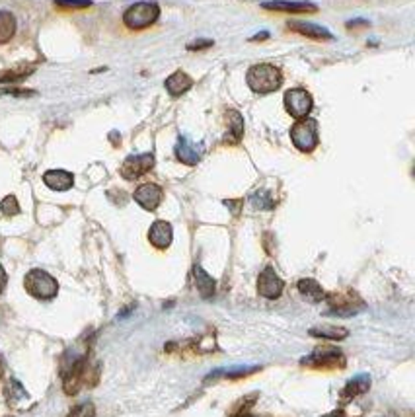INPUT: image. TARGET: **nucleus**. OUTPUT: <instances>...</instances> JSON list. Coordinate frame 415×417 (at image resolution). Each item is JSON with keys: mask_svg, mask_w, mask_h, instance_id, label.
<instances>
[{"mask_svg": "<svg viewBox=\"0 0 415 417\" xmlns=\"http://www.w3.org/2000/svg\"><path fill=\"white\" fill-rule=\"evenodd\" d=\"M290 141L300 152H312L320 143V139H318V121L310 119V117L297 119V123L290 127Z\"/></svg>", "mask_w": 415, "mask_h": 417, "instance_id": "39448f33", "label": "nucleus"}, {"mask_svg": "<svg viewBox=\"0 0 415 417\" xmlns=\"http://www.w3.org/2000/svg\"><path fill=\"white\" fill-rule=\"evenodd\" d=\"M23 287H25L28 293L35 296V298H39V301H51L58 293L57 279L43 269L30 271L25 275V279H23Z\"/></svg>", "mask_w": 415, "mask_h": 417, "instance_id": "7ed1b4c3", "label": "nucleus"}, {"mask_svg": "<svg viewBox=\"0 0 415 417\" xmlns=\"http://www.w3.org/2000/svg\"><path fill=\"white\" fill-rule=\"evenodd\" d=\"M43 181H45L47 187L53 190V192H67V190L72 187L74 178L67 170H49L43 176Z\"/></svg>", "mask_w": 415, "mask_h": 417, "instance_id": "2eb2a0df", "label": "nucleus"}, {"mask_svg": "<svg viewBox=\"0 0 415 417\" xmlns=\"http://www.w3.org/2000/svg\"><path fill=\"white\" fill-rule=\"evenodd\" d=\"M154 168V154H133V156H129L125 162H123V166H121V176L125 178V180L133 181L138 180L140 176H145V174H149L150 170Z\"/></svg>", "mask_w": 415, "mask_h": 417, "instance_id": "1a4fd4ad", "label": "nucleus"}, {"mask_svg": "<svg viewBox=\"0 0 415 417\" xmlns=\"http://www.w3.org/2000/svg\"><path fill=\"white\" fill-rule=\"evenodd\" d=\"M34 70L35 67H30V65H20V67L16 68L0 70V84H2V82H18V80L28 79Z\"/></svg>", "mask_w": 415, "mask_h": 417, "instance_id": "5701e85b", "label": "nucleus"}, {"mask_svg": "<svg viewBox=\"0 0 415 417\" xmlns=\"http://www.w3.org/2000/svg\"><path fill=\"white\" fill-rule=\"evenodd\" d=\"M166 90L170 92L172 96H182L185 92L189 90L191 86H193V79L189 77V74H185L182 70H175L173 74H170L168 79H166Z\"/></svg>", "mask_w": 415, "mask_h": 417, "instance_id": "a211bd4d", "label": "nucleus"}, {"mask_svg": "<svg viewBox=\"0 0 415 417\" xmlns=\"http://www.w3.org/2000/svg\"><path fill=\"white\" fill-rule=\"evenodd\" d=\"M288 30L297 32L300 35H306V37H312V39H332L334 37L326 28H320V26L310 22H299V20L297 22H288Z\"/></svg>", "mask_w": 415, "mask_h": 417, "instance_id": "f3484780", "label": "nucleus"}, {"mask_svg": "<svg viewBox=\"0 0 415 417\" xmlns=\"http://www.w3.org/2000/svg\"><path fill=\"white\" fill-rule=\"evenodd\" d=\"M4 394H6V402H8L10 407H20L30 400V396L23 390L22 384L18 383V380H14V378L8 380L6 388H4Z\"/></svg>", "mask_w": 415, "mask_h": 417, "instance_id": "412c9836", "label": "nucleus"}, {"mask_svg": "<svg viewBox=\"0 0 415 417\" xmlns=\"http://www.w3.org/2000/svg\"><path fill=\"white\" fill-rule=\"evenodd\" d=\"M207 47H213V41L211 39H205V41H195V43H189L187 49L189 51H197V49H207Z\"/></svg>", "mask_w": 415, "mask_h": 417, "instance_id": "c85d7f7f", "label": "nucleus"}, {"mask_svg": "<svg viewBox=\"0 0 415 417\" xmlns=\"http://www.w3.org/2000/svg\"><path fill=\"white\" fill-rule=\"evenodd\" d=\"M6 281H8V277H6V271H4V267L0 265V293L4 291V287H6Z\"/></svg>", "mask_w": 415, "mask_h": 417, "instance_id": "7c9ffc66", "label": "nucleus"}, {"mask_svg": "<svg viewBox=\"0 0 415 417\" xmlns=\"http://www.w3.org/2000/svg\"><path fill=\"white\" fill-rule=\"evenodd\" d=\"M246 82L250 86V90L255 94H271L281 88L283 84V72L281 68L269 63H259L250 67V70L246 72Z\"/></svg>", "mask_w": 415, "mask_h": 417, "instance_id": "f03ea898", "label": "nucleus"}, {"mask_svg": "<svg viewBox=\"0 0 415 417\" xmlns=\"http://www.w3.org/2000/svg\"><path fill=\"white\" fill-rule=\"evenodd\" d=\"M300 365L310 369H345L347 359L343 351L335 347H318L308 357L300 359Z\"/></svg>", "mask_w": 415, "mask_h": 417, "instance_id": "423d86ee", "label": "nucleus"}, {"mask_svg": "<svg viewBox=\"0 0 415 417\" xmlns=\"http://www.w3.org/2000/svg\"><path fill=\"white\" fill-rule=\"evenodd\" d=\"M193 279H195L197 291H199V294H201L203 298H211V296L215 294V289H217L215 279H213L201 265H195V267H193Z\"/></svg>", "mask_w": 415, "mask_h": 417, "instance_id": "6ab92c4d", "label": "nucleus"}, {"mask_svg": "<svg viewBox=\"0 0 415 417\" xmlns=\"http://www.w3.org/2000/svg\"><path fill=\"white\" fill-rule=\"evenodd\" d=\"M96 416V407L92 402H84L81 406H76L69 414V417H94Z\"/></svg>", "mask_w": 415, "mask_h": 417, "instance_id": "bb28decb", "label": "nucleus"}, {"mask_svg": "<svg viewBox=\"0 0 415 417\" xmlns=\"http://www.w3.org/2000/svg\"><path fill=\"white\" fill-rule=\"evenodd\" d=\"M0 211L6 214V216H14V214H18L20 213V205H18V199H16L14 195L4 197V199H2V203H0Z\"/></svg>", "mask_w": 415, "mask_h": 417, "instance_id": "a878e982", "label": "nucleus"}, {"mask_svg": "<svg viewBox=\"0 0 415 417\" xmlns=\"http://www.w3.org/2000/svg\"><path fill=\"white\" fill-rule=\"evenodd\" d=\"M16 34V18L14 14L6 10H0V45L8 43Z\"/></svg>", "mask_w": 415, "mask_h": 417, "instance_id": "4be33fe9", "label": "nucleus"}, {"mask_svg": "<svg viewBox=\"0 0 415 417\" xmlns=\"http://www.w3.org/2000/svg\"><path fill=\"white\" fill-rule=\"evenodd\" d=\"M63 388H65V394L74 396L81 392V388L84 384L88 386H96L98 383V376H100V365L98 363L90 361V357L84 353L78 355H67L65 361H63Z\"/></svg>", "mask_w": 415, "mask_h": 417, "instance_id": "f257e3e1", "label": "nucleus"}, {"mask_svg": "<svg viewBox=\"0 0 415 417\" xmlns=\"http://www.w3.org/2000/svg\"><path fill=\"white\" fill-rule=\"evenodd\" d=\"M4 376V359L0 357V378Z\"/></svg>", "mask_w": 415, "mask_h": 417, "instance_id": "473e14b6", "label": "nucleus"}, {"mask_svg": "<svg viewBox=\"0 0 415 417\" xmlns=\"http://www.w3.org/2000/svg\"><path fill=\"white\" fill-rule=\"evenodd\" d=\"M55 4H57L58 8H88V6H92V2L90 0H55Z\"/></svg>", "mask_w": 415, "mask_h": 417, "instance_id": "cd10ccee", "label": "nucleus"}, {"mask_svg": "<svg viewBox=\"0 0 415 417\" xmlns=\"http://www.w3.org/2000/svg\"><path fill=\"white\" fill-rule=\"evenodd\" d=\"M283 289H285V283L277 275L273 267H266L259 273V277H257V293L262 294L264 298L275 301L283 294Z\"/></svg>", "mask_w": 415, "mask_h": 417, "instance_id": "9d476101", "label": "nucleus"}, {"mask_svg": "<svg viewBox=\"0 0 415 417\" xmlns=\"http://www.w3.org/2000/svg\"><path fill=\"white\" fill-rule=\"evenodd\" d=\"M310 336L314 338H326V339H345L349 336L345 327L337 326H322V327H312Z\"/></svg>", "mask_w": 415, "mask_h": 417, "instance_id": "393cba45", "label": "nucleus"}, {"mask_svg": "<svg viewBox=\"0 0 415 417\" xmlns=\"http://www.w3.org/2000/svg\"><path fill=\"white\" fill-rule=\"evenodd\" d=\"M160 16V6L156 2H137L133 6H129L123 14V22L129 30H145L150 28L152 23L158 20Z\"/></svg>", "mask_w": 415, "mask_h": 417, "instance_id": "20e7f679", "label": "nucleus"}, {"mask_svg": "<svg viewBox=\"0 0 415 417\" xmlns=\"http://www.w3.org/2000/svg\"><path fill=\"white\" fill-rule=\"evenodd\" d=\"M328 305H330L328 314L334 316H353L365 308V303L355 293L332 294L328 296Z\"/></svg>", "mask_w": 415, "mask_h": 417, "instance_id": "6e6552de", "label": "nucleus"}, {"mask_svg": "<svg viewBox=\"0 0 415 417\" xmlns=\"http://www.w3.org/2000/svg\"><path fill=\"white\" fill-rule=\"evenodd\" d=\"M226 119H228V131H231V143H238L244 135V119L242 115L234 110H228L226 113Z\"/></svg>", "mask_w": 415, "mask_h": 417, "instance_id": "b1692460", "label": "nucleus"}, {"mask_svg": "<svg viewBox=\"0 0 415 417\" xmlns=\"http://www.w3.org/2000/svg\"><path fill=\"white\" fill-rule=\"evenodd\" d=\"M175 156L187 166H195L203 156V145H195V143H191L187 139H180L178 147H175Z\"/></svg>", "mask_w": 415, "mask_h": 417, "instance_id": "4468645a", "label": "nucleus"}, {"mask_svg": "<svg viewBox=\"0 0 415 417\" xmlns=\"http://www.w3.org/2000/svg\"><path fill=\"white\" fill-rule=\"evenodd\" d=\"M266 10L290 12V14H306V12H318V6L312 2H290V0H271L262 4Z\"/></svg>", "mask_w": 415, "mask_h": 417, "instance_id": "ddd939ff", "label": "nucleus"}, {"mask_svg": "<svg viewBox=\"0 0 415 417\" xmlns=\"http://www.w3.org/2000/svg\"><path fill=\"white\" fill-rule=\"evenodd\" d=\"M312 105H314V100H312L310 92L304 90V88H292L285 94V110L295 119L308 117V113L312 112Z\"/></svg>", "mask_w": 415, "mask_h": 417, "instance_id": "0eeeda50", "label": "nucleus"}, {"mask_svg": "<svg viewBox=\"0 0 415 417\" xmlns=\"http://www.w3.org/2000/svg\"><path fill=\"white\" fill-rule=\"evenodd\" d=\"M2 94H12V96H34V90H0V96Z\"/></svg>", "mask_w": 415, "mask_h": 417, "instance_id": "c756f323", "label": "nucleus"}, {"mask_svg": "<svg viewBox=\"0 0 415 417\" xmlns=\"http://www.w3.org/2000/svg\"><path fill=\"white\" fill-rule=\"evenodd\" d=\"M370 388V376L369 374H359L355 378H351L349 383L345 384V388L341 390V402H349L357 396L369 392Z\"/></svg>", "mask_w": 415, "mask_h": 417, "instance_id": "dca6fc26", "label": "nucleus"}, {"mask_svg": "<svg viewBox=\"0 0 415 417\" xmlns=\"http://www.w3.org/2000/svg\"><path fill=\"white\" fill-rule=\"evenodd\" d=\"M323 417H343V411H341V409H335V411H332L330 416H323Z\"/></svg>", "mask_w": 415, "mask_h": 417, "instance_id": "2f4dec72", "label": "nucleus"}, {"mask_svg": "<svg viewBox=\"0 0 415 417\" xmlns=\"http://www.w3.org/2000/svg\"><path fill=\"white\" fill-rule=\"evenodd\" d=\"M297 287H299V293L308 303H322L326 298V291L320 287V283L314 281V279H300Z\"/></svg>", "mask_w": 415, "mask_h": 417, "instance_id": "aec40b11", "label": "nucleus"}, {"mask_svg": "<svg viewBox=\"0 0 415 417\" xmlns=\"http://www.w3.org/2000/svg\"><path fill=\"white\" fill-rule=\"evenodd\" d=\"M133 197L145 211H156L158 205L162 203L164 192H162L160 185H156V183H142L135 190Z\"/></svg>", "mask_w": 415, "mask_h": 417, "instance_id": "9b49d317", "label": "nucleus"}, {"mask_svg": "<svg viewBox=\"0 0 415 417\" xmlns=\"http://www.w3.org/2000/svg\"><path fill=\"white\" fill-rule=\"evenodd\" d=\"M172 240H173V230L170 223H166V221H156L154 225L150 226L149 242L156 250L170 248Z\"/></svg>", "mask_w": 415, "mask_h": 417, "instance_id": "f8f14e48", "label": "nucleus"}]
</instances>
